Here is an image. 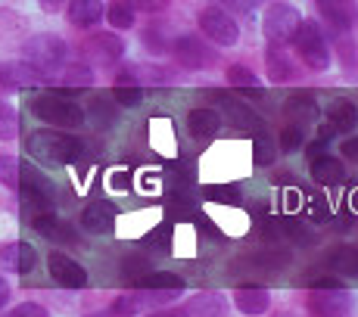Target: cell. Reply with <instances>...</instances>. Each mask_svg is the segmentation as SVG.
Segmentation results:
<instances>
[{"label": "cell", "instance_id": "obj_8", "mask_svg": "<svg viewBox=\"0 0 358 317\" xmlns=\"http://www.w3.org/2000/svg\"><path fill=\"white\" fill-rule=\"evenodd\" d=\"M199 29L203 34L218 47H234L240 40V25L231 13H224L222 6H206L199 13Z\"/></svg>", "mask_w": 358, "mask_h": 317}, {"label": "cell", "instance_id": "obj_3", "mask_svg": "<svg viewBox=\"0 0 358 317\" xmlns=\"http://www.w3.org/2000/svg\"><path fill=\"white\" fill-rule=\"evenodd\" d=\"M31 112L38 115L41 121L59 128V131H72L85 125V109L75 100H69L63 94H41L31 100Z\"/></svg>", "mask_w": 358, "mask_h": 317}, {"label": "cell", "instance_id": "obj_37", "mask_svg": "<svg viewBox=\"0 0 358 317\" xmlns=\"http://www.w3.org/2000/svg\"><path fill=\"white\" fill-rule=\"evenodd\" d=\"M63 81H66V84H91V81H94V72H91L87 66H72V68H66Z\"/></svg>", "mask_w": 358, "mask_h": 317}, {"label": "cell", "instance_id": "obj_30", "mask_svg": "<svg viewBox=\"0 0 358 317\" xmlns=\"http://www.w3.org/2000/svg\"><path fill=\"white\" fill-rule=\"evenodd\" d=\"M134 16H137V13L131 10L125 0H113V6L106 10V22L113 25V29H119V31L131 29V25H134Z\"/></svg>", "mask_w": 358, "mask_h": 317}, {"label": "cell", "instance_id": "obj_14", "mask_svg": "<svg viewBox=\"0 0 358 317\" xmlns=\"http://www.w3.org/2000/svg\"><path fill=\"white\" fill-rule=\"evenodd\" d=\"M81 227L87 233H109L115 227V205L106 199H94L81 212Z\"/></svg>", "mask_w": 358, "mask_h": 317}, {"label": "cell", "instance_id": "obj_13", "mask_svg": "<svg viewBox=\"0 0 358 317\" xmlns=\"http://www.w3.org/2000/svg\"><path fill=\"white\" fill-rule=\"evenodd\" d=\"M318 10L336 31H352L358 25V3L355 0H318Z\"/></svg>", "mask_w": 358, "mask_h": 317}, {"label": "cell", "instance_id": "obj_42", "mask_svg": "<svg viewBox=\"0 0 358 317\" xmlns=\"http://www.w3.org/2000/svg\"><path fill=\"white\" fill-rule=\"evenodd\" d=\"M324 149H327V140H321V137H315V140L306 147L308 162H312V158H318V156H324Z\"/></svg>", "mask_w": 358, "mask_h": 317}, {"label": "cell", "instance_id": "obj_38", "mask_svg": "<svg viewBox=\"0 0 358 317\" xmlns=\"http://www.w3.org/2000/svg\"><path fill=\"white\" fill-rule=\"evenodd\" d=\"M6 317H50V314H47V308L38 305V302H22V305H16Z\"/></svg>", "mask_w": 358, "mask_h": 317}, {"label": "cell", "instance_id": "obj_2", "mask_svg": "<svg viewBox=\"0 0 358 317\" xmlns=\"http://www.w3.org/2000/svg\"><path fill=\"white\" fill-rule=\"evenodd\" d=\"M19 199H22V212L29 218L53 212L57 205V187L50 177H44L38 168H22L19 165Z\"/></svg>", "mask_w": 358, "mask_h": 317}, {"label": "cell", "instance_id": "obj_18", "mask_svg": "<svg viewBox=\"0 0 358 317\" xmlns=\"http://www.w3.org/2000/svg\"><path fill=\"white\" fill-rule=\"evenodd\" d=\"M187 131L196 137V140H212V137L222 131V115H218V109H206V106H199V109H190V115H187Z\"/></svg>", "mask_w": 358, "mask_h": 317}, {"label": "cell", "instance_id": "obj_35", "mask_svg": "<svg viewBox=\"0 0 358 317\" xmlns=\"http://www.w3.org/2000/svg\"><path fill=\"white\" fill-rule=\"evenodd\" d=\"M302 143H306V134L299 125H287L280 131V149L284 153H296V149H302Z\"/></svg>", "mask_w": 358, "mask_h": 317}, {"label": "cell", "instance_id": "obj_48", "mask_svg": "<svg viewBox=\"0 0 358 317\" xmlns=\"http://www.w3.org/2000/svg\"><path fill=\"white\" fill-rule=\"evenodd\" d=\"M278 317H296V314H290V311H280Z\"/></svg>", "mask_w": 358, "mask_h": 317}, {"label": "cell", "instance_id": "obj_40", "mask_svg": "<svg viewBox=\"0 0 358 317\" xmlns=\"http://www.w3.org/2000/svg\"><path fill=\"white\" fill-rule=\"evenodd\" d=\"M340 153L349 158L352 165H358V137H349V140L340 143Z\"/></svg>", "mask_w": 358, "mask_h": 317}, {"label": "cell", "instance_id": "obj_23", "mask_svg": "<svg viewBox=\"0 0 358 317\" xmlns=\"http://www.w3.org/2000/svg\"><path fill=\"white\" fill-rule=\"evenodd\" d=\"M327 125L336 131V134H349L358 125V109L349 100H330L327 103Z\"/></svg>", "mask_w": 358, "mask_h": 317}, {"label": "cell", "instance_id": "obj_26", "mask_svg": "<svg viewBox=\"0 0 358 317\" xmlns=\"http://www.w3.org/2000/svg\"><path fill=\"white\" fill-rule=\"evenodd\" d=\"M87 119H91V125L100 128V131L113 128V125H115V100H106V96H94V100L87 103V109H85V121H87Z\"/></svg>", "mask_w": 358, "mask_h": 317}, {"label": "cell", "instance_id": "obj_4", "mask_svg": "<svg viewBox=\"0 0 358 317\" xmlns=\"http://www.w3.org/2000/svg\"><path fill=\"white\" fill-rule=\"evenodd\" d=\"M293 47H296V53H299L302 63H306L308 68H315V72L330 68L327 40H324V34H321V29L315 22H306V19H302L299 29H296V34H293Z\"/></svg>", "mask_w": 358, "mask_h": 317}, {"label": "cell", "instance_id": "obj_29", "mask_svg": "<svg viewBox=\"0 0 358 317\" xmlns=\"http://www.w3.org/2000/svg\"><path fill=\"white\" fill-rule=\"evenodd\" d=\"M222 311H224V302L218 295H196L187 305V314L194 317H222Z\"/></svg>", "mask_w": 358, "mask_h": 317}, {"label": "cell", "instance_id": "obj_12", "mask_svg": "<svg viewBox=\"0 0 358 317\" xmlns=\"http://www.w3.org/2000/svg\"><path fill=\"white\" fill-rule=\"evenodd\" d=\"M31 227L50 243H66V246H78V233L72 230V224H66L63 218H57L53 212H44V215L29 218Z\"/></svg>", "mask_w": 358, "mask_h": 317}, {"label": "cell", "instance_id": "obj_25", "mask_svg": "<svg viewBox=\"0 0 358 317\" xmlns=\"http://www.w3.org/2000/svg\"><path fill=\"white\" fill-rule=\"evenodd\" d=\"M312 177H315V184H321V187H334V184H340L343 177H346V168H343L340 158L318 156V158H312Z\"/></svg>", "mask_w": 358, "mask_h": 317}, {"label": "cell", "instance_id": "obj_22", "mask_svg": "<svg viewBox=\"0 0 358 317\" xmlns=\"http://www.w3.org/2000/svg\"><path fill=\"white\" fill-rule=\"evenodd\" d=\"M85 53L100 59V63H115V59L125 53V44H122V38H115V34H94L85 44Z\"/></svg>", "mask_w": 358, "mask_h": 317}, {"label": "cell", "instance_id": "obj_36", "mask_svg": "<svg viewBox=\"0 0 358 317\" xmlns=\"http://www.w3.org/2000/svg\"><path fill=\"white\" fill-rule=\"evenodd\" d=\"M274 147H271V140H268V131H259L256 134V162L259 165H271L274 162Z\"/></svg>", "mask_w": 358, "mask_h": 317}, {"label": "cell", "instance_id": "obj_39", "mask_svg": "<svg viewBox=\"0 0 358 317\" xmlns=\"http://www.w3.org/2000/svg\"><path fill=\"white\" fill-rule=\"evenodd\" d=\"M125 3L134 13H156V10H162L165 6V0H125Z\"/></svg>", "mask_w": 358, "mask_h": 317}, {"label": "cell", "instance_id": "obj_11", "mask_svg": "<svg viewBox=\"0 0 358 317\" xmlns=\"http://www.w3.org/2000/svg\"><path fill=\"white\" fill-rule=\"evenodd\" d=\"M175 299V293L171 289H147V293H128L122 295L119 302L113 305L115 314H141V311H150V308H159L165 302Z\"/></svg>", "mask_w": 358, "mask_h": 317}, {"label": "cell", "instance_id": "obj_19", "mask_svg": "<svg viewBox=\"0 0 358 317\" xmlns=\"http://www.w3.org/2000/svg\"><path fill=\"white\" fill-rule=\"evenodd\" d=\"M66 16L75 29H94V25L106 16V10H103L100 0H72L69 10H66Z\"/></svg>", "mask_w": 358, "mask_h": 317}, {"label": "cell", "instance_id": "obj_15", "mask_svg": "<svg viewBox=\"0 0 358 317\" xmlns=\"http://www.w3.org/2000/svg\"><path fill=\"white\" fill-rule=\"evenodd\" d=\"M38 265V252L29 243H6L0 249V267L13 274H29Z\"/></svg>", "mask_w": 358, "mask_h": 317}, {"label": "cell", "instance_id": "obj_28", "mask_svg": "<svg viewBox=\"0 0 358 317\" xmlns=\"http://www.w3.org/2000/svg\"><path fill=\"white\" fill-rule=\"evenodd\" d=\"M246 265H252L256 271H280V267L290 265V252L284 249H265V252H256L246 258Z\"/></svg>", "mask_w": 358, "mask_h": 317}, {"label": "cell", "instance_id": "obj_41", "mask_svg": "<svg viewBox=\"0 0 358 317\" xmlns=\"http://www.w3.org/2000/svg\"><path fill=\"white\" fill-rule=\"evenodd\" d=\"M308 289H340V277H312Z\"/></svg>", "mask_w": 358, "mask_h": 317}, {"label": "cell", "instance_id": "obj_32", "mask_svg": "<svg viewBox=\"0 0 358 317\" xmlns=\"http://www.w3.org/2000/svg\"><path fill=\"white\" fill-rule=\"evenodd\" d=\"M228 81L234 87H259L262 84V78L252 68H246V66H240V63H234L231 68H228Z\"/></svg>", "mask_w": 358, "mask_h": 317}, {"label": "cell", "instance_id": "obj_1", "mask_svg": "<svg viewBox=\"0 0 358 317\" xmlns=\"http://www.w3.org/2000/svg\"><path fill=\"white\" fill-rule=\"evenodd\" d=\"M29 156L41 165H50V168H63V165H75L85 156V143L78 137L66 134L59 128H47V131H34L25 143Z\"/></svg>", "mask_w": 358, "mask_h": 317}, {"label": "cell", "instance_id": "obj_47", "mask_svg": "<svg viewBox=\"0 0 358 317\" xmlns=\"http://www.w3.org/2000/svg\"><path fill=\"white\" fill-rule=\"evenodd\" d=\"M153 317H178L175 311H169V314H153Z\"/></svg>", "mask_w": 358, "mask_h": 317}, {"label": "cell", "instance_id": "obj_17", "mask_svg": "<svg viewBox=\"0 0 358 317\" xmlns=\"http://www.w3.org/2000/svg\"><path fill=\"white\" fill-rule=\"evenodd\" d=\"M175 57H178V63H181L184 68H190V72H199V68L209 66L212 53L206 50V44H199L196 38L184 34V38H178V44H175Z\"/></svg>", "mask_w": 358, "mask_h": 317}, {"label": "cell", "instance_id": "obj_16", "mask_svg": "<svg viewBox=\"0 0 358 317\" xmlns=\"http://www.w3.org/2000/svg\"><path fill=\"white\" fill-rule=\"evenodd\" d=\"M284 115L293 121V125H315V121L321 119V106L315 96L308 94H293L290 100L284 103Z\"/></svg>", "mask_w": 358, "mask_h": 317}, {"label": "cell", "instance_id": "obj_33", "mask_svg": "<svg viewBox=\"0 0 358 317\" xmlns=\"http://www.w3.org/2000/svg\"><path fill=\"white\" fill-rule=\"evenodd\" d=\"M0 184L10 187V190L19 187V162H16V156L0 153Z\"/></svg>", "mask_w": 358, "mask_h": 317}, {"label": "cell", "instance_id": "obj_27", "mask_svg": "<svg viewBox=\"0 0 358 317\" xmlns=\"http://www.w3.org/2000/svg\"><path fill=\"white\" fill-rule=\"evenodd\" d=\"M137 289H171V293H181L184 289V280L171 271H147L134 280Z\"/></svg>", "mask_w": 358, "mask_h": 317}, {"label": "cell", "instance_id": "obj_24", "mask_svg": "<svg viewBox=\"0 0 358 317\" xmlns=\"http://www.w3.org/2000/svg\"><path fill=\"white\" fill-rule=\"evenodd\" d=\"M265 68H268V78L274 81V84H284V81L293 78V63H290V53L284 50V47L278 44H268L265 50Z\"/></svg>", "mask_w": 358, "mask_h": 317}, {"label": "cell", "instance_id": "obj_20", "mask_svg": "<svg viewBox=\"0 0 358 317\" xmlns=\"http://www.w3.org/2000/svg\"><path fill=\"white\" fill-rule=\"evenodd\" d=\"M234 305L240 308L243 314L256 317V314H265L271 308V293L262 286H246V289H237L234 293Z\"/></svg>", "mask_w": 358, "mask_h": 317}, {"label": "cell", "instance_id": "obj_46", "mask_svg": "<svg viewBox=\"0 0 358 317\" xmlns=\"http://www.w3.org/2000/svg\"><path fill=\"white\" fill-rule=\"evenodd\" d=\"M318 137H321V140H330V137H336V131L324 121V125H321V131H318Z\"/></svg>", "mask_w": 358, "mask_h": 317}, {"label": "cell", "instance_id": "obj_34", "mask_svg": "<svg viewBox=\"0 0 358 317\" xmlns=\"http://www.w3.org/2000/svg\"><path fill=\"white\" fill-rule=\"evenodd\" d=\"M113 100L122 103V106H137V103L143 100V91H141V84H115Z\"/></svg>", "mask_w": 358, "mask_h": 317}, {"label": "cell", "instance_id": "obj_43", "mask_svg": "<svg viewBox=\"0 0 358 317\" xmlns=\"http://www.w3.org/2000/svg\"><path fill=\"white\" fill-rule=\"evenodd\" d=\"M312 218H315V221H318V224H324L327 221V205H324V199H315V202H312Z\"/></svg>", "mask_w": 358, "mask_h": 317}, {"label": "cell", "instance_id": "obj_31", "mask_svg": "<svg viewBox=\"0 0 358 317\" xmlns=\"http://www.w3.org/2000/svg\"><path fill=\"white\" fill-rule=\"evenodd\" d=\"M19 134V115L6 100H0V140H13Z\"/></svg>", "mask_w": 358, "mask_h": 317}, {"label": "cell", "instance_id": "obj_7", "mask_svg": "<svg viewBox=\"0 0 358 317\" xmlns=\"http://www.w3.org/2000/svg\"><path fill=\"white\" fill-rule=\"evenodd\" d=\"M25 63L41 68L44 75H50L53 68L66 63V40L57 34H34L25 44Z\"/></svg>", "mask_w": 358, "mask_h": 317}, {"label": "cell", "instance_id": "obj_10", "mask_svg": "<svg viewBox=\"0 0 358 317\" xmlns=\"http://www.w3.org/2000/svg\"><path fill=\"white\" fill-rule=\"evenodd\" d=\"M47 267H50V277L57 280L59 286H66V289H85L87 286V271L75 258H69L66 252H50Z\"/></svg>", "mask_w": 358, "mask_h": 317}, {"label": "cell", "instance_id": "obj_21", "mask_svg": "<svg viewBox=\"0 0 358 317\" xmlns=\"http://www.w3.org/2000/svg\"><path fill=\"white\" fill-rule=\"evenodd\" d=\"M324 267L336 277H358V249L352 246H336L327 252Z\"/></svg>", "mask_w": 358, "mask_h": 317}, {"label": "cell", "instance_id": "obj_44", "mask_svg": "<svg viewBox=\"0 0 358 317\" xmlns=\"http://www.w3.org/2000/svg\"><path fill=\"white\" fill-rule=\"evenodd\" d=\"M38 3H41V10L57 13V10H63V6H66V0H38Z\"/></svg>", "mask_w": 358, "mask_h": 317}, {"label": "cell", "instance_id": "obj_5", "mask_svg": "<svg viewBox=\"0 0 358 317\" xmlns=\"http://www.w3.org/2000/svg\"><path fill=\"white\" fill-rule=\"evenodd\" d=\"M212 103H215V109H218L222 119H231L234 128L246 131V134H259V131H265L262 115L246 100H240V96L224 94V91H212Z\"/></svg>", "mask_w": 358, "mask_h": 317}, {"label": "cell", "instance_id": "obj_45", "mask_svg": "<svg viewBox=\"0 0 358 317\" xmlns=\"http://www.w3.org/2000/svg\"><path fill=\"white\" fill-rule=\"evenodd\" d=\"M10 293H13V289H10V283H6V280L0 277V308H3L6 302H10Z\"/></svg>", "mask_w": 358, "mask_h": 317}, {"label": "cell", "instance_id": "obj_6", "mask_svg": "<svg viewBox=\"0 0 358 317\" xmlns=\"http://www.w3.org/2000/svg\"><path fill=\"white\" fill-rule=\"evenodd\" d=\"M299 22H302V13L296 10V6H290V3H271L265 10V19H262V31H265L268 44L284 47V44H290V40H293Z\"/></svg>", "mask_w": 358, "mask_h": 317}, {"label": "cell", "instance_id": "obj_9", "mask_svg": "<svg viewBox=\"0 0 358 317\" xmlns=\"http://www.w3.org/2000/svg\"><path fill=\"white\" fill-rule=\"evenodd\" d=\"M308 308L315 317H349L352 314V295L346 289H315Z\"/></svg>", "mask_w": 358, "mask_h": 317}]
</instances>
